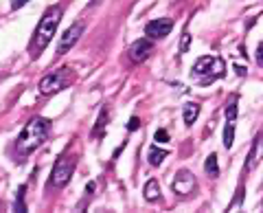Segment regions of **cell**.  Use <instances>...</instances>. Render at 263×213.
<instances>
[{"instance_id": "1", "label": "cell", "mask_w": 263, "mask_h": 213, "mask_svg": "<svg viewBox=\"0 0 263 213\" xmlns=\"http://www.w3.org/2000/svg\"><path fill=\"white\" fill-rule=\"evenodd\" d=\"M62 13H64L62 7L53 5V7H48L44 11V15L40 18V24H37L35 33H33V40L29 44V53H31L33 60L40 57V53L44 51L48 46V42L53 40V36L57 33V27H60V22H62Z\"/></svg>"}, {"instance_id": "2", "label": "cell", "mask_w": 263, "mask_h": 213, "mask_svg": "<svg viewBox=\"0 0 263 213\" xmlns=\"http://www.w3.org/2000/svg\"><path fill=\"white\" fill-rule=\"evenodd\" d=\"M48 132H51V123H48V119L44 117H33L27 126H24L22 134L18 136V141H15V147H18V152L22 156H27V154L35 152L40 145L46 141Z\"/></svg>"}, {"instance_id": "3", "label": "cell", "mask_w": 263, "mask_h": 213, "mask_svg": "<svg viewBox=\"0 0 263 213\" xmlns=\"http://www.w3.org/2000/svg\"><path fill=\"white\" fill-rule=\"evenodd\" d=\"M75 167H77V158L68 156V154H62V156L55 161V165H53L51 178H48V187H55V189L66 187L70 183L72 174H75Z\"/></svg>"}, {"instance_id": "4", "label": "cell", "mask_w": 263, "mask_h": 213, "mask_svg": "<svg viewBox=\"0 0 263 213\" xmlns=\"http://www.w3.org/2000/svg\"><path fill=\"white\" fill-rule=\"evenodd\" d=\"M211 68H217V70H224V62L219 57H213V55H204L200 57L195 64H193V75L200 77V84H211L215 81L217 77L211 73Z\"/></svg>"}, {"instance_id": "5", "label": "cell", "mask_w": 263, "mask_h": 213, "mask_svg": "<svg viewBox=\"0 0 263 213\" xmlns=\"http://www.w3.org/2000/svg\"><path fill=\"white\" fill-rule=\"evenodd\" d=\"M68 84V68H60V70H53L44 75L40 79V93L42 95H53V93H60L62 88H66Z\"/></svg>"}, {"instance_id": "6", "label": "cell", "mask_w": 263, "mask_h": 213, "mask_svg": "<svg viewBox=\"0 0 263 213\" xmlns=\"http://www.w3.org/2000/svg\"><path fill=\"white\" fill-rule=\"evenodd\" d=\"M84 22H75V24H70L68 29L62 33V38H60V44H57V55H66L70 51L72 46H75L77 42H79V38L84 36Z\"/></svg>"}, {"instance_id": "7", "label": "cell", "mask_w": 263, "mask_h": 213, "mask_svg": "<svg viewBox=\"0 0 263 213\" xmlns=\"http://www.w3.org/2000/svg\"><path fill=\"white\" fill-rule=\"evenodd\" d=\"M195 187H197L195 176L189 169H180L174 178V183H171V191L178 193V196H189V193L195 191Z\"/></svg>"}, {"instance_id": "8", "label": "cell", "mask_w": 263, "mask_h": 213, "mask_svg": "<svg viewBox=\"0 0 263 213\" xmlns=\"http://www.w3.org/2000/svg\"><path fill=\"white\" fill-rule=\"evenodd\" d=\"M174 29V20L171 18H158V20H152L145 24V36L149 40H162L171 33Z\"/></svg>"}, {"instance_id": "9", "label": "cell", "mask_w": 263, "mask_h": 213, "mask_svg": "<svg viewBox=\"0 0 263 213\" xmlns=\"http://www.w3.org/2000/svg\"><path fill=\"white\" fill-rule=\"evenodd\" d=\"M152 53H154V42H152L149 38H141V40H136V42L129 46V51H127L129 60L134 62V64L145 62Z\"/></svg>"}, {"instance_id": "10", "label": "cell", "mask_w": 263, "mask_h": 213, "mask_svg": "<svg viewBox=\"0 0 263 213\" xmlns=\"http://www.w3.org/2000/svg\"><path fill=\"white\" fill-rule=\"evenodd\" d=\"M263 158V130L254 136V141H252V150H250V156H248V165H246V169H254L261 163Z\"/></svg>"}, {"instance_id": "11", "label": "cell", "mask_w": 263, "mask_h": 213, "mask_svg": "<svg viewBox=\"0 0 263 213\" xmlns=\"http://www.w3.org/2000/svg\"><path fill=\"white\" fill-rule=\"evenodd\" d=\"M143 193H145V200L147 202H156V200H158L160 198V185H158V180H156V178L147 180Z\"/></svg>"}, {"instance_id": "12", "label": "cell", "mask_w": 263, "mask_h": 213, "mask_svg": "<svg viewBox=\"0 0 263 213\" xmlns=\"http://www.w3.org/2000/svg\"><path fill=\"white\" fill-rule=\"evenodd\" d=\"M197 117H200V105L197 103H184V108H182V119H184V126H193Z\"/></svg>"}, {"instance_id": "13", "label": "cell", "mask_w": 263, "mask_h": 213, "mask_svg": "<svg viewBox=\"0 0 263 213\" xmlns=\"http://www.w3.org/2000/svg\"><path fill=\"white\" fill-rule=\"evenodd\" d=\"M169 156V152L167 150H162V147H158V145H154L152 150H149V154H147V161H149V165H154V167H158V165H162V161Z\"/></svg>"}, {"instance_id": "14", "label": "cell", "mask_w": 263, "mask_h": 213, "mask_svg": "<svg viewBox=\"0 0 263 213\" xmlns=\"http://www.w3.org/2000/svg\"><path fill=\"white\" fill-rule=\"evenodd\" d=\"M204 171L209 178H217L219 176V163H217V154H209L204 161Z\"/></svg>"}, {"instance_id": "15", "label": "cell", "mask_w": 263, "mask_h": 213, "mask_svg": "<svg viewBox=\"0 0 263 213\" xmlns=\"http://www.w3.org/2000/svg\"><path fill=\"white\" fill-rule=\"evenodd\" d=\"M108 119H110V114H108V110H101L99 112V119H97V126L92 128V136H103L105 134V128H108Z\"/></svg>"}, {"instance_id": "16", "label": "cell", "mask_w": 263, "mask_h": 213, "mask_svg": "<svg viewBox=\"0 0 263 213\" xmlns=\"http://www.w3.org/2000/svg\"><path fill=\"white\" fill-rule=\"evenodd\" d=\"M237 101H239V95H230V99L226 103V110H224L226 121H235L237 119Z\"/></svg>"}, {"instance_id": "17", "label": "cell", "mask_w": 263, "mask_h": 213, "mask_svg": "<svg viewBox=\"0 0 263 213\" xmlns=\"http://www.w3.org/2000/svg\"><path fill=\"white\" fill-rule=\"evenodd\" d=\"M24 191H27V185H20V187H18V191H15L13 211H20V213L27 211V204H24Z\"/></svg>"}, {"instance_id": "18", "label": "cell", "mask_w": 263, "mask_h": 213, "mask_svg": "<svg viewBox=\"0 0 263 213\" xmlns=\"http://www.w3.org/2000/svg\"><path fill=\"white\" fill-rule=\"evenodd\" d=\"M235 141V121H226V128H224V147L230 150Z\"/></svg>"}, {"instance_id": "19", "label": "cell", "mask_w": 263, "mask_h": 213, "mask_svg": "<svg viewBox=\"0 0 263 213\" xmlns=\"http://www.w3.org/2000/svg\"><path fill=\"white\" fill-rule=\"evenodd\" d=\"M189 46H191V33H189V31L184 29V31H182V40H180V53H186Z\"/></svg>"}, {"instance_id": "20", "label": "cell", "mask_w": 263, "mask_h": 213, "mask_svg": "<svg viewBox=\"0 0 263 213\" xmlns=\"http://www.w3.org/2000/svg\"><path fill=\"white\" fill-rule=\"evenodd\" d=\"M154 138L158 143H169V132L164 128H160V130H156V134H154Z\"/></svg>"}, {"instance_id": "21", "label": "cell", "mask_w": 263, "mask_h": 213, "mask_svg": "<svg viewBox=\"0 0 263 213\" xmlns=\"http://www.w3.org/2000/svg\"><path fill=\"white\" fill-rule=\"evenodd\" d=\"M138 128H141V119H138V117H132L129 123H127V130H129V132H136Z\"/></svg>"}, {"instance_id": "22", "label": "cell", "mask_w": 263, "mask_h": 213, "mask_svg": "<svg viewBox=\"0 0 263 213\" xmlns=\"http://www.w3.org/2000/svg\"><path fill=\"white\" fill-rule=\"evenodd\" d=\"M241 193H243V187H239V189H237V198H235V202L230 204L228 209H237V207H239V204H241Z\"/></svg>"}, {"instance_id": "23", "label": "cell", "mask_w": 263, "mask_h": 213, "mask_svg": "<svg viewBox=\"0 0 263 213\" xmlns=\"http://www.w3.org/2000/svg\"><path fill=\"white\" fill-rule=\"evenodd\" d=\"M257 64L263 66V42H259V46H257Z\"/></svg>"}, {"instance_id": "24", "label": "cell", "mask_w": 263, "mask_h": 213, "mask_svg": "<svg viewBox=\"0 0 263 213\" xmlns=\"http://www.w3.org/2000/svg\"><path fill=\"white\" fill-rule=\"evenodd\" d=\"M29 3V0H11V9L15 11V9H22V7L24 5H27Z\"/></svg>"}, {"instance_id": "25", "label": "cell", "mask_w": 263, "mask_h": 213, "mask_svg": "<svg viewBox=\"0 0 263 213\" xmlns=\"http://www.w3.org/2000/svg\"><path fill=\"white\" fill-rule=\"evenodd\" d=\"M95 187H97L95 183H88V185H86V193L90 196V193H92V191H95Z\"/></svg>"}, {"instance_id": "26", "label": "cell", "mask_w": 263, "mask_h": 213, "mask_svg": "<svg viewBox=\"0 0 263 213\" xmlns=\"http://www.w3.org/2000/svg\"><path fill=\"white\" fill-rule=\"evenodd\" d=\"M235 70H237V75H241V77L246 75V68L243 66H235Z\"/></svg>"}, {"instance_id": "27", "label": "cell", "mask_w": 263, "mask_h": 213, "mask_svg": "<svg viewBox=\"0 0 263 213\" xmlns=\"http://www.w3.org/2000/svg\"><path fill=\"white\" fill-rule=\"evenodd\" d=\"M3 209H5V202H3V200H0V211H3Z\"/></svg>"}]
</instances>
